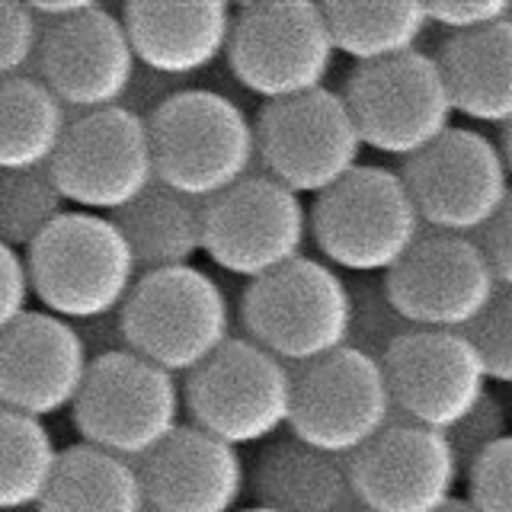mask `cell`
Here are the masks:
<instances>
[{"instance_id": "d4e9b609", "label": "cell", "mask_w": 512, "mask_h": 512, "mask_svg": "<svg viewBox=\"0 0 512 512\" xmlns=\"http://www.w3.org/2000/svg\"><path fill=\"white\" fill-rule=\"evenodd\" d=\"M39 512H148L138 464L84 442L61 448Z\"/></svg>"}, {"instance_id": "44dd1931", "label": "cell", "mask_w": 512, "mask_h": 512, "mask_svg": "<svg viewBox=\"0 0 512 512\" xmlns=\"http://www.w3.org/2000/svg\"><path fill=\"white\" fill-rule=\"evenodd\" d=\"M119 20L128 32L138 68L160 80L196 77L228 55L234 10L218 0L205 4H160L135 0L125 4Z\"/></svg>"}, {"instance_id": "7c38bea8", "label": "cell", "mask_w": 512, "mask_h": 512, "mask_svg": "<svg viewBox=\"0 0 512 512\" xmlns=\"http://www.w3.org/2000/svg\"><path fill=\"white\" fill-rule=\"evenodd\" d=\"M295 372L288 436L336 458H352L394 423L388 378L378 359L343 346Z\"/></svg>"}, {"instance_id": "836d02e7", "label": "cell", "mask_w": 512, "mask_h": 512, "mask_svg": "<svg viewBox=\"0 0 512 512\" xmlns=\"http://www.w3.org/2000/svg\"><path fill=\"white\" fill-rule=\"evenodd\" d=\"M42 26L29 4L0 0V80L23 77L36 64Z\"/></svg>"}, {"instance_id": "83f0119b", "label": "cell", "mask_w": 512, "mask_h": 512, "mask_svg": "<svg viewBox=\"0 0 512 512\" xmlns=\"http://www.w3.org/2000/svg\"><path fill=\"white\" fill-rule=\"evenodd\" d=\"M61 448L42 420L0 407V512L39 509Z\"/></svg>"}, {"instance_id": "ab89813d", "label": "cell", "mask_w": 512, "mask_h": 512, "mask_svg": "<svg viewBox=\"0 0 512 512\" xmlns=\"http://www.w3.org/2000/svg\"><path fill=\"white\" fill-rule=\"evenodd\" d=\"M237 512H272V509H263V506H250V509H237Z\"/></svg>"}, {"instance_id": "3957f363", "label": "cell", "mask_w": 512, "mask_h": 512, "mask_svg": "<svg viewBox=\"0 0 512 512\" xmlns=\"http://www.w3.org/2000/svg\"><path fill=\"white\" fill-rule=\"evenodd\" d=\"M308 234L330 269L384 279L426 231L400 170L359 164L317 196Z\"/></svg>"}, {"instance_id": "9a60e30c", "label": "cell", "mask_w": 512, "mask_h": 512, "mask_svg": "<svg viewBox=\"0 0 512 512\" xmlns=\"http://www.w3.org/2000/svg\"><path fill=\"white\" fill-rule=\"evenodd\" d=\"M36 71L64 109L84 116L125 106L138 80V61L119 13L87 4L68 20L42 26Z\"/></svg>"}, {"instance_id": "484cf974", "label": "cell", "mask_w": 512, "mask_h": 512, "mask_svg": "<svg viewBox=\"0 0 512 512\" xmlns=\"http://www.w3.org/2000/svg\"><path fill=\"white\" fill-rule=\"evenodd\" d=\"M68 122V109L39 77L0 80V173L52 167Z\"/></svg>"}, {"instance_id": "8fae6325", "label": "cell", "mask_w": 512, "mask_h": 512, "mask_svg": "<svg viewBox=\"0 0 512 512\" xmlns=\"http://www.w3.org/2000/svg\"><path fill=\"white\" fill-rule=\"evenodd\" d=\"M340 96L359 128L362 148L404 164L436 144L455 116L436 58L420 48L394 61L356 68Z\"/></svg>"}, {"instance_id": "5bb4252c", "label": "cell", "mask_w": 512, "mask_h": 512, "mask_svg": "<svg viewBox=\"0 0 512 512\" xmlns=\"http://www.w3.org/2000/svg\"><path fill=\"white\" fill-rule=\"evenodd\" d=\"M404 183L416 212L436 234L474 237L512 202L509 164L490 135L477 128H448L423 154L407 160Z\"/></svg>"}, {"instance_id": "8992f818", "label": "cell", "mask_w": 512, "mask_h": 512, "mask_svg": "<svg viewBox=\"0 0 512 512\" xmlns=\"http://www.w3.org/2000/svg\"><path fill=\"white\" fill-rule=\"evenodd\" d=\"M71 420L84 445L141 464L183 426V388L135 352H106L90 359Z\"/></svg>"}, {"instance_id": "e0dca14e", "label": "cell", "mask_w": 512, "mask_h": 512, "mask_svg": "<svg viewBox=\"0 0 512 512\" xmlns=\"http://www.w3.org/2000/svg\"><path fill=\"white\" fill-rule=\"evenodd\" d=\"M394 420L432 432L455 429L490 391L484 365L461 333L407 330L381 359Z\"/></svg>"}, {"instance_id": "1f68e13d", "label": "cell", "mask_w": 512, "mask_h": 512, "mask_svg": "<svg viewBox=\"0 0 512 512\" xmlns=\"http://www.w3.org/2000/svg\"><path fill=\"white\" fill-rule=\"evenodd\" d=\"M468 503L474 512H512V439L480 452L468 468Z\"/></svg>"}, {"instance_id": "603a6c76", "label": "cell", "mask_w": 512, "mask_h": 512, "mask_svg": "<svg viewBox=\"0 0 512 512\" xmlns=\"http://www.w3.org/2000/svg\"><path fill=\"white\" fill-rule=\"evenodd\" d=\"M432 58L452 112L493 128L512 122V20L448 36Z\"/></svg>"}, {"instance_id": "f35d334b", "label": "cell", "mask_w": 512, "mask_h": 512, "mask_svg": "<svg viewBox=\"0 0 512 512\" xmlns=\"http://www.w3.org/2000/svg\"><path fill=\"white\" fill-rule=\"evenodd\" d=\"M439 512H474V509H471L468 503H464V500H458V496H455V500H452V503H445Z\"/></svg>"}, {"instance_id": "cb8c5ba5", "label": "cell", "mask_w": 512, "mask_h": 512, "mask_svg": "<svg viewBox=\"0 0 512 512\" xmlns=\"http://www.w3.org/2000/svg\"><path fill=\"white\" fill-rule=\"evenodd\" d=\"M116 228L132 247L138 272L192 266L202 253V202L154 183L119 215Z\"/></svg>"}, {"instance_id": "f1b7e54d", "label": "cell", "mask_w": 512, "mask_h": 512, "mask_svg": "<svg viewBox=\"0 0 512 512\" xmlns=\"http://www.w3.org/2000/svg\"><path fill=\"white\" fill-rule=\"evenodd\" d=\"M68 212L61 189L48 170L0 173V244L26 253Z\"/></svg>"}, {"instance_id": "7402d4cb", "label": "cell", "mask_w": 512, "mask_h": 512, "mask_svg": "<svg viewBox=\"0 0 512 512\" xmlns=\"http://www.w3.org/2000/svg\"><path fill=\"white\" fill-rule=\"evenodd\" d=\"M247 487L256 506L272 512H362L349 458L327 455L292 436L260 445Z\"/></svg>"}, {"instance_id": "ac0fdd59", "label": "cell", "mask_w": 512, "mask_h": 512, "mask_svg": "<svg viewBox=\"0 0 512 512\" xmlns=\"http://www.w3.org/2000/svg\"><path fill=\"white\" fill-rule=\"evenodd\" d=\"M349 477L362 512H439L455 500L461 464L445 432L394 420L349 458Z\"/></svg>"}, {"instance_id": "4dcf8cb0", "label": "cell", "mask_w": 512, "mask_h": 512, "mask_svg": "<svg viewBox=\"0 0 512 512\" xmlns=\"http://www.w3.org/2000/svg\"><path fill=\"white\" fill-rule=\"evenodd\" d=\"M461 336L484 365L487 381L506 388L512 381V288H503L490 308L461 330Z\"/></svg>"}, {"instance_id": "d6a6232c", "label": "cell", "mask_w": 512, "mask_h": 512, "mask_svg": "<svg viewBox=\"0 0 512 512\" xmlns=\"http://www.w3.org/2000/svg\"><path fill=\"white\" fill-rule=\"evenodd\" d=\"M445 436H448V442H452V452L461 464V471L468 468L480 452H487L490 445L512 439L509 436V410L503 404V397L487 391L484 397H480V404L464 416L455 429H448Z\"/></svg>"}, {"instance_id": "277c9868", "label": "cell", "mask_w": 512, "mask_h": 512, "mask_svg": "<svg viewBox=\"0 0 512 512\" xmlns=\"http://www.w3.org/2000/svg\"><path fill=\"white\" fill-rule=\"evenodd\" d=\"M125 349L164 368L192 375L234 336V308L224 285L205 269L180 266L141 272L119 311Z\"/></svg>"}, {"instance_id": "d6986e66", "label": "cell", "mask_w": 512, "mask_h": 512, "mask_svg": "<svg viewBox=\"0 0 512 512\" xmlns=\"http://www.w3.org/2000/svg\"><path fill=\"white\" fill-rule=\"evenodd\" d=\"M90 372L87 346L74 324L45 311H26L0 333V407L32 420L68 413Z\"/></svg>"}, {"instance_id": "4316f807", "label": "cell", "mask_w": 512, "mask_h": 512, "mask_svg": "<svg viewBox=\"0 0 512 512\" xmlns=\"http://www.w3.org/2000/svg\"><path fill=\"white\" fill-rule=\"evenodd\" d=\"M330 29L336 55L365 64L394 61L400 55L416 52V45L426 36L429 20L423 4H320Z\"/></svg>"}, {"instance_id": "6da1fadb", "label": "cell", "mask_w": 512, "mask_h": 512, "mask_svg": "<svg viewBox=\"0 0 512 512\" xmlns=\"http://www.w3.org/2000/svg\"><path fill=\"white\" fill-rule=\"evenodd\" d=\"M154 176L192 202L247 180L256 164L253 119L218 90H173L148 112Z\"/></svg>"}, {"instance_id": "74e56055", "label": "cell", "mask_w": 512, "mask_h": 512, "mask_svg": "<svg viewBox=\"0 0 512 512\" xmlns=\"http://www.w3.org/2000/svg\"><path fill=\"white\" fill-rule=\"evenodd\" d=\"M80 340L87 346V356H106V352H119L125 349V336H122V324H119V314H109V317H96L87 320V324H74Z\"/></svg>"}, {"instance_id": "f546056e", "label": "cell", "mask_w": 512, "mask_h": 512, "mask_svg": "<svg viewBox=\"0 0 512 512\" xmlns=\"http://www.w3.org/2000/svg\"><path fill=\"white\" fill-rule=\"evenodd\" d=\"M349 301H352V320H349L346 346L381 362L384 352H388L410 327L391 308L381 279H362L359 285H349Z\"/></svg>"}, {"instance_id": "ffe728a7", "label": "cell", "mask_w": 512, "mask_h": 512, "mask_svg": "<svg viewBox=\"0 0 512 512\" xmlns=\"http://www.w3.org/2000/svg\"><path fill=\"white\" fill-rule=\"evenodd\" d=\"M148 512H237L247 493L240 448L183 423L138 464Z\"/></svg>"}, {"instance_id": "30bf717a", "label": "cell", "mask_w": 512, "mask_h": 512, "mask_svg": "<svg viewBox=\"0 0 512 512\" xmlns=\"http://www.w3.org/2000/svg\"><path fill=\"white\" fill-rule=\"evenodd\" d=\"M260 173L295 196H324L362 164V138L336 90L266 103L253 122Z\"/></svg>"}, {"instance_id": "ba28073f", "label": "cell", "mask_w": 512, "mask_h": 512, "mask_svg": "<svg viewBox=\"0 0 512 512\" xmlns=\"http://www.w3.org/2000/svg\"><path fill=\"white\" fill-rule=\"evenodd\" d=\"M48 173L74 212L119 215L157 183L144 112L112 106L74 116Z\"/></svg>"}, {"instance_id": "e575fe53", "label": "cell", "mask_w": 512, "mask_h": 512, "mask_svg": "<svg viewBox=\"0 0 512 512\" xmlns=\"http://www.w3.org/2000/svg\"><path fill=\"white\" fill-rule=\"evenodd\" d=\"M426 20L429 26L445 29L448 36H468V32L512 20V7L506 0H471V4L452 0V4H429Z\"/></svg>"}, {"instance_id": "4fadbf2b", "label": "cell", "mask_w": 512, "mask_h": 512, "mask_svg": "<svg viewBox=\"0 0 512 512\" xmlns=\"http://www.w3.org/2000/svg\"><path fill=\"white\" fill-rule=\"evenodd\" d=\"M308 205L266 173L202 202V253L234 279L256 282L304 256Z\"/></svg>"}, {"instance_id": "7a4b0ae2", "label": "cell", "mask_w": 512, "mask_h": 512, "mask_svg": "<svg viewBox=\"0 0 512 512\" xmlns=\"http://www.w3.org/2000/svg\"><path fill=\"white\" fill-rule=\"evenodd\" d=\"M32 298L68 324L119 314L138 282V263L116 221L68 208L26 253Z\"/></svg>"}, {"instance_id": "9c48e42d", "label": "cell", "mask_w": 512, "mask_h": 512, "mask_svg": "<svg viewBox=\"0 0 512 512\" xmlns=\"http://www.w3.org/2000/svg\"><path fill=\"white\" fill-rule=\"evenodd\" d=\"M234 80L266 103L327 87L336 48L320 4H247L228 42Z\"/></svg>"}, {"instance_id": "8d00e7d4", "label": "cell", "mask_w": 512, "mask_h": 512, "mask_svg": "<svg viewBox=\"0 0 512 512\" xmlns=\"http://www.w3.org/2000/svg\"><path fill=\"white\" fill-rule=\"evenodd\" d=\"M471 240L487 260L493 279L503 288H512V202L503 212H496Z\"/></svg>"}, {"instance_id": "2e32d148", "label": "cell", "mask_w": 512, "mask_h": 512, "mask_svg": "<svg viewBox=\"0 0 512 512\" xmlns=\"http://www.w3.org/2000/svg\"><path fill=\"white\" fill-rule=\"evenodd\" d=\"M391 308L410 330L461 333L484 314L503 285L471 237L429 231L381 279Z\"/></svg>"}, {"instance_id": "52a82bcc", "label": "cell", "mask_w": 512, "mask_h": 512, "mask_svg": "<svg viewBox=\"0 0 512 512\" xmlns=\"http://www.w3.org/2000/svg\"><path fill=\"white\" fill-rule=\"evenodd\" d=\"M295 372L247 336H231L212 359L186 375L189 426L231 448L266 445L288 429Z\"/></svg>"}, {"instance_id": "5b68a950", "label": "cell", "mask_w": 512, "mask_h": 512, "mask_svg": "<svg viewBox=\"0 0 512 512\" xmlns=\"http://www.w3.org/2000/svg\"><path fill=\"white\" fill-rule=\"evenodd\" d=\"M349 282L317 256H298L247 285L240 324L247 340L288 368H304L349 343Z\"/></svg>"}, {"instance_id": "d590c367", "label": "cell", "mask_w": 512, "mask_h": 512, "mask_svg": "<svg viewBox=\"0 0 512 512\" xmlns=\"http://www.w3.org/2000/svg\"><path fill=\"white\" fill-rule=\"evenodd\" d=\"M29 301L32 288L23 253L0 244V333H7L26 311H32Z\"/></svg>"}]
</instances>
